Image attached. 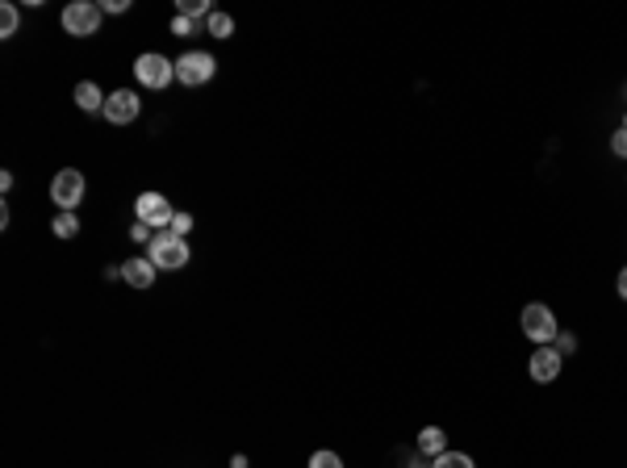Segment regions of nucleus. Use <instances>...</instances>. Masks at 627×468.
Wrapping results in <instances>:
<instances>
[{"mask_svg": "<svg viewBox=\"0 0 627 468\" xmlns=\"http://www.w3.org/2000/svg\"><path fill=\"white\" fill-rule=\"evenodd\" d=\"M556 351H561V356H573V351H578V339L569 335V331H561V335H556V343H552Z\"/></svg>", "mask_w": 627, "mask_h": 468, "instance_id": "21", "label": "nucleus"}, {"mask_svg": "<svg viewBox=\"0 0 627 468\" xmlns=\"http://www.w3.org/2000/svg\"><path fill=\"white\" fill-rule=\"evenodd\" d=\"M611 151H615L619 159H627V130H623V126H619V130L611 134Z\"/></svg>", "mask_w": 627, "mask_h": 468, "instance_id": "22", "label": "nucleus"}, {"mask_svg": "<svg viewBox=\"0 0 627 468\" xmlns=\"http://www.w3.org/2000/svg\"><path fill=\"white\" fill-rule=\"evenodd\" d=\"M101 17H105L101 4H93V0H72V4L63 9L59 22H63V30H67L72 38H93L101 30Z\"/></svg>", "mask_w": 627, "mask_h": 468, "instance_id": "5", "label": "nucleus"}, {"mask_svg": "<svg viewBox=\"0 0 627 468\" xmlns=\"http://www.w3.org/2000/svg\"><path fill=\"white\" fill-rule=\"evenodd\" d=\"M50 234H55V239H75V234H80V217H75L72 209H59L55 222H50Z\"/></svg>", "mask_w": 627, "mask_h": 468, "instance_id": "13", "label": "nucleus"}, {"mask_svg": "<svg viewBox=\"0 0 627 468\" xmlns=\"http://www.w3.org/2000/svg\"><path fill=\"white\" fill-rule=\"evenodd\" d=\"M615 293L627 301V268H623V272H619V280H615Z\"/></svg>", "mask_w": 627, "mask_h": 468, "instance_id": "25", "label": "nucleus"}, {"mask_svg": "<svg viewBox=\"0 0 627 468\" xmlns=\"http://www.w3.org/2000/svg\"><path fill=\"white\" fill-rule=\"evenodd\" d=\"M447 452V431L444 427H422L419 431V456L435 460V456H444Z\"/></svg>", "mask_w": 627, "mask_h": 468, "instance_id": "11", "label": "nucleus"}, {"mask_svg": "<svg viewBox=\"0 0 627 468\" xmlns=\"http://www.w3.org/2000/svg\"><path fill=\"white\" fill-rule=\"evenodd\" d=\"M138 113H143V101H138V93H130V88H118V93H109V101H105V121H113V126H130Z\"/></svg>", "mask_w": 627, "mask_h": 468, "instance_id": "8", "label": "nucleus"}, {"mask_svg": "<svg viewBox=\"0 0 627 468\" xmlns=\"http://www.w3.org/2000/svg\"><path fill=\"white\" fill-rule=\"evenodd\" d=\"M519 326L523 335L535 343V348H548V343H556V335H561V326H556V313L543 305V301H531L527 310L519 313Z\"/></svg>", "mask_w": 627, "mask_h": 468, "instance_id": "2", "label": "nucleus"}, {"mask_svg": "<svg viewBox=\"0 0 627 468\" xmlns=\"http://www.w3.org/2000/svg\"><path fill=\"white\" fill-rule=\"evenodd\" d=\"M176 13H181V17H189V22H201V17L209 22V13H214V9H209L206 0H181V9H176Z\"/></svg>", "mask_w": 627, "mask_h": 468, "instance_id": "17", "label": "nucleus"}, {"mask_svg": "<svg viewBox=\"0 0 627 468\" xmlns=\"http://www.w3.org/2000/svg\"><path fill=\"white\" fill-rule=\"evenodd\" d=\"M561 368H565V356H561L552 343H548V348H535V351H531L527 373H531V381H535V384L556 381V376H561Z\"/></svg>", "mask_w": 627, "mask_h": 468, "instance_id": "9", "label": "nucleus"}, {"mask_svg": "<svg viewBox=\"0 0 627 468\" xmlns=\"http://www.w3.org/2000/svg\"><path fill=\"white\" fill-rule=\"evenodd\" d=\"M130 9V0H105V4H101V13H126Z\"/></svg>", "mask_w": 627, "mask_h": 468, "instance_id": "24", "label": "nucleus"}, {"mask_svg": "<svg viewBox=\"0 0 627 468\" xmlns=\"http://www.w3.org/2000/svg\"><path fill=\"white\" fill-rule=\"evenodd\" d=\"M623 130H627V113H623Z\"/></svg>", "mask_w": 627, "mask_h": 468, "instance_id": "27", "label": "nucleus"}, {"mask_svg": "<svg viewBox=\"0 0 627 468\" xmlns=\"http://www.w3.org/2000/svg\"><path fill=\"white\" fill-rule=\"evenodd\" d=\"M172 234H181V239H184V234H193V214H181V209H176V217H172Z\"/></svg>", "mask_w": 627, "mask_h": 468, "instance_id": "19", "label": "nucleus"}, {"mask_svg": "<svg viewBox=\"0 0 627 468\" xmlns=\"http://www.w3.org/2000/svg\"><path fill=\"white\" fill-rule=\"evenodd\" d=\"M105 101L109 96L101 93L93 80H80V84H75V105L84 109V113H105Z\"/></svg>", "mask_w": 627, "mask_h": 468, "instance_id": "12", "label": "nucleus"}, {"mask_svg": "<svg viewBox=\"0 0 627 468\" xmlns=\"http://www.w3.org/2000/svg\"><path fill=\"white\" fill-rule=\"evenodd\" d=\"M217 72V59L209 55V50H189V55H181L176 59V80H181L184 88H201L209 84Z\"/></svg>", "mask_w": 627, "mask_h": 468, "instance_id": "6", "label": "nucleus"}, {"mask_svg": "<svg viewBox=\"0 0 627 468\" xmlns=\"http://www.w3.org/2000/svg\"><path fill=\"white\" fill-rule=\"evenodd\" d=\"M172 217H176V209H172V201L163 192H138V201H134V222H143V226H151L159 234V230L172 226Z\"/></svg>", "mask_w": 627, "mask_h": 468, "instance_id": "4", "label": "nucleus"}, {"mask_svg": "<svg viewBox=\"0 0 627 468\" xmlns=\"http://www.w3.org/2000/svg\"><path fill=\"white\" fill-rule=\"evenodd\" d=\"M206 30H209V34H214V38H230V34H234V17H230V13H209V22H206Z\"/></svg>", "mask_w": 627, "mask_h": 468, "instance_id": "15", "label": "nucleus"}, {"mask_svg": "<svg viewBox=\"0 0 627 468\" xmlns=\"http://www.w3.org/2000/svg\"><path fill=\"white\" fill-rule=\"evenodd\" d=\"M17 25H22V13H17L13 0H4V4H0V38H13L17 34Z\"/></svg>", "mask_w": 627, "mask_h": 468, "instance_id": "14", "label": "nucleus"}, {"mask_svg": "<svg viewBox=\"0 0 627 468\" xmlns=\"http://www.w3.org/2000/svg\"><path fill=\"white\" fill-rule=\"evenodd\" d=\"M431 468H477V464H472V456H464V452H452V447H447L444 456L431 460Z\"/></svg>", "mask_w": 627, "mask_h": 468, "instance_id": "16", "label": "nucleus"}, {"mask_svg": "<svg viewBox=\"0 0 627 468\" xmlns=\"http://www.w3.org/2000/svg\"><path fill=\"white\" fill-rule=\"evenodd\" d=\"M146 255H151V264H155L159 272H181V268H189V260H193V247H189V239H181V234L159 230L155 239L146 243Z\"/></svg>", "mask_w": 627, "mask_h": 468, "instance_id": "1", "label": "nucleus"}, {"mask_svg": "<svg viewBox=\"0 0 627 468\" xmlns=\"http://www.w3.org/2000/svg\"><path fill=\"white\" fill-rule=\"evenodd\" d=\"M189 34H197V22H189V17H172V38H189Z\"/></svg>", "mask_w": 627, "mask_h": 468, "instance_id": "20", "label": "nucleus"}, {"mask_svg": "<svg viewBox=\"0 0 627 468\" xmlns=\"http://www.w3.org/2000/svg\"><path fill=\"white\" fill-rule=\"evenodd\" d=\"M155 277H159V268L151 264V255H134V260L121 264V280H126L130 288H151Z\"/></svg>", "mask_w": 627, "mask_h": 468, "instance_id": "10", "label": "nucleus"}, {"mask_svg": "<svg viewBox=\"0 0 627 468\" xmlns=\"http://www.w3.org/2000/svg\"><path fill=\"white\" fill-rule=\"evenodd\" d=\"M230 468H247V456H234V460H230Z\"/></svg>", "mask_w": 627, "mask_h": 468, "instance_id": "26", "label": "nucleus"}, {"mask_svg": "<svg viewBox=\"0 0 627 468\" xmlns=\"http://www.w3.org/2000/svg\"><path fill=\"white\" fill-rule=\"evenodd\" d=\"M130 239H134V243H151V239H155V230L143 226V222H134V226H130Z\"/></svg>", "mask_w": 627, "mask_h": 468, "instance_id": "23", "label": "nucleus"}, {"mask_svg": "<svg viewBox=\"0 0 627 468\" xmlns=\"http://www.w3.org/2000/svg\"><path fill=\"white\" fill-rule=\"evenodd\" d=\"M310 468H343V456H339V452H314Z\"/></svg>", "mask_w": 627, "mask_h": 468, "instance_id": "18", "label": "nucleus"}, {"mask_svg": "<svg viewBox=\"0 0 627 468\" xmlns=\"http://www.w3.org/2000/svg\"><path fill=\"white\" fill-rule=\"evenodd\" d=\"M134 80L143 88H168L172 80H176V59H168V55H159V50H146V55H138L134 59Z\"/></svg>", "mask_w": 627, "mask_h": 468, "instance_id": "3", "label": "nucleus"}, {"mask_svg": "<svg viewBox=\"0 0 627 468\" xmlns=\"http://www.w3.org/2000/svg\"><path fill=\"white\" fill-rule=\"evenodd\" d=\"M84 172H75V168H63L55 181H50V201L59 205V209H72L75 214V205L84 201Z\"/></svg>", "mask_w": 627, "mask_h": 468, "instance_id": "7", "label": "nucleus"}]
</instances>
